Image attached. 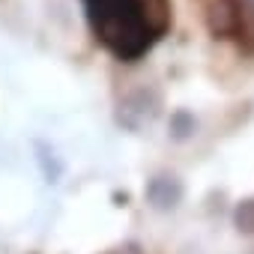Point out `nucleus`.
I'll return each mask as SVG.
<instances>
[{"label":"nucleus","mask_w":254,"mask_h":254,"mask_svg":"<svg viewBox=\"0 0 254 254\" xmlns=\"http://www.w3.org/2000/svg\"><path fill=\"white\" fill-rule=\"evenodd\" d=\"M209 15H212V27L215 33H230L233 39H245L248 27L245 24V0H212L209 3Z\"/></svg>","instance_id":"2"},{"label":"nucleus","mask_w":254,"mask_h":254,"mask_svg":"<svg viewBox=\"0 0 254 254\" xmlns=\"http://www.w3.org/2000/svg\"><path fill=\"white\" fill-rule=\"evenodd\" d=\"M93 36L120 60H138L171 27V0H81Z\"/></svg>","instance_id":"1"}]
</instances>
